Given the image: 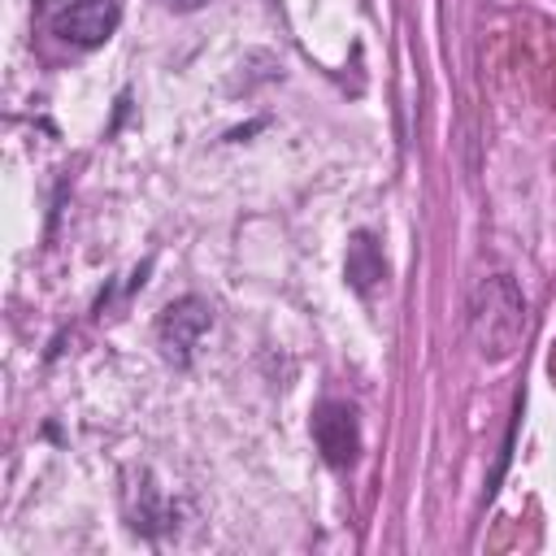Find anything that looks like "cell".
<instances>
[{
    "label": "cell",
    "mask_w": 556,
    "mask_h": 556,
    "mask_svg": "<svg viewBox=\"0 0 556 556\" xmlns=\"http://www.w3.org/2000/svg\"><path fill=\"white\" fill-rule=\"evenodd\" d=\"M387 278V261H382V252L374 248V239L361 230V235H352V243H348V282L365 295L369 287H378Z\"/></svg>",
    "instance_id": "obj_5"
},
{
    "label": "cell",
    "mask_w": 556,
    "mask_h": 556,
    "mask_svg": "<svg viewBox=\"0 0 556 556\" xmlns=\"http://www.w3.org/2000/svg\"><path fill=\"white\" fill-rule=\"evenodd\" d=\"M208 326H213V308L200 295H182V300L165 304V313L156 321V343H161L165 361L191 365V356H195L200 339L208 334Z\"/></svg>",
    "instance_id": "obj_3"
},
{
    "label": "cell",
    "mask_w": 556,
    "mask_h": 556,
    "mask_svg": "<svg viewBox=\"0 0 556 556\" xmlns=\"http://www.w3.org/2000/svg\"><path fill=\"white\" fill-rule=\"evenodd\" d=\"M313 443L330 469H348L361 456V421L356 408L343 400H326L313 413Z\"/></svg>",
    "instance_id": "obj_4"
},
{
    "label": "cell",
    "mask_w": 556,
    "mask_h": 556,
    "mask_svg": "<svg viewBox=\"0 0 556 556\" xmlns=\"http://www.w3.org/2000/svg\"><path fill=\"white\" fill-rule=\"evenodd\" d=\"M469 326L486 361H508L517 352L521 330H526V300L508 274L478 282L473 304H469Z\"/></svg>",
    "instance_id": "obj_1"
},
{
    "label": "cell",
    "mask_w": 556,
    "mask_h": 556,
    "mask_svg": "<svg viewBox=\"0 0 556 556\" xmlns=\"http://www.w3.org/2000/svg\"><path fill=\"white\" fill-rule=\"evenodd\" d=\"M165 9H174V13H195V9H208L213 0H161Z\"/></svg>",
    "instance_id": "obj_6"
},
{
    "label": "cell",
    "mask_w": 556,
    "mask_h": 556,
    "mask_svg": "<svg viewBox=\"0 0 556 556\" xmlns=\"http://www.w3.org/2000/svg\"><path fill=\"white\" fill-rule=\"evenodd\" d=\"M39 22L70 48H100L122 22V0H35Z\"/></svg>",
    "instance_id": "obj_2"
}]
</instances>
